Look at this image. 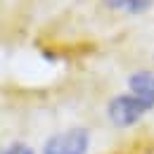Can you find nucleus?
<instances>
[{"label":"nucleus","instance_id":"f257e3e1","mask_svg":"<svg viewBox=\"0 0 154 154\" xmlns=\"http://www.w3.org/2000/svg\"><path fill=\"white\" fill-rule=\"evenodd\" d=\"M149 109H154V102L142 100L133 93H123V95L112 97V102L107 107V114H109V121L116 128H128V126L137 123L140 116H145Z\"/></svg>","mask_w":154,"mask_h":154},{"label":"nucleus","instance_id":"f03ea898","mask_svg":"<svg viewBox=\"0 0 154 154\" xmlns=\"http://www.w3.org/2000/svg\"><path fill=\"white\" fill-rule=\"evenodd\" d=\"M90 145V133L85 128H69L48 137L43 154H85Z\"/></svg>","mask_w":154,"mask_h":154},{"label":"nucleus","instance_id":"7ed1b4c3","mask_svg":"<svg viewBox=\"0 0 154 154\" xmlns=\"http://www.w3.org/2000/svg\"><path fill=\"white\" fill-rule=\"evenodd\" d=\"M128 88H131L133 95L154 102V71H135V74H131Z\"/></svg>","mask_w":154,"mask_h":154},{"label":"nucleus","instance_id":"20e7f679","mask_svg":"<svg viewBox=\"0 0 154 154\" xmlns=\"http://www.w3.org/2000/svg\"><path fill=\"white\" fill-rule=\"evenodd\" d=\"M112 10H119V12H128V14H140L145 12L152 0H104Z\"/></svg>","mask_w":154,"mask_h":154},{"label":"nucleus","instance_id":"39448f33","mask_svg":"<svg viewBox=\"0 0 154 154\" xmlns=\"http://www.w3.org/2000/svg\"><path fill=\"white\" fill-rule=\"evenodd\" d=\"M2 154H33V149L29 147V145H24V142H12V145H7Z\"/></svg>","mask_w":154,"mask_h":154}]
</instances>
